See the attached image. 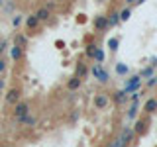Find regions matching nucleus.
I'll use <instances>...</instances> for the list:
<instances>
[{"label":"nucleus","instance_id":"obj_1","mask_svg":"<svg viewBox=\"0 0 157 147\" xmlns=\"http://www.w3.org/2000/svg\"><path fill=\"white\" fill-rule=\"evenodd\" d=\"M90 73H92V77H94L98 82H104V85H106V82L110 81V73L104 69V65H98V63H94L92 69H90Z\"/></svg>","mask_w":157,"mask_h":147},{"label":"nucleus","instance_id":"obj_2","mask_svg":"<svg viewBox=\"0 0 157 147\" xmlns=\"http://www.w3.org/2000/svg\"><path fill=\"white\" fill-rule=\"evenodd\" d=\"M92 28H94L96 33L106 32V29L110 28V22H108V16H106V14H98V16H94V20H92Z\"/></svg>","mask_w":157,"mask_h":147},{"label":"nucleus","instance_id":"obj_3","mask_svg":"<svg viewBox=\"0 0 157 147\" xmlns=\"http://www.w3.org/2000/svg\"><path fill=\"white\" fill-rule=\"evenodd\" d=\"M140 88H141V77L140 75L128 78L126 85H124V90L128 92V94H132V92H140Z\"/></svg>","mask_w":157,"mask_h":147},{"label":"nucleus","instance_id":"obj_4","mask_svg":"<svg viewBox=\"0 0 157 147\" xmlns=\"http://www.w3.org/2000/svg\"><path fill=\"white\" fill-rule=\"evenodd\" d=\"M20 96H22V92H20V88H10V90L4 94V100H6V104L14 106L20 102Z\"/></svg>","mask_w":157,"mask_h":147},{"label":"nucleus","instance_id":"obj_5","mask_svg":"<svg viewBox=\"0 0 157 147\" xmlns=\"http://www.w3.org/2000/svg\"><path fill=\"white\" fill-rule=\"evenodd\" d=\"M132 137H134V130H132L130 126H126V127H122L118 139H120V143L124 145V147H128V145H130V141H132Z\"/></svg>","mask_w":157,"mask_h":147},{"label":"nucleus","instance_id":"obj_6","mask_svg":"<svg viewBox=\"0 0 157 147\" xmlns=\"http://www.w3.org/2000/svg\"><path fill=\"white\" fill-rule=\"evenodd\" d=\"M108 104H110V98H108V94H104V92H98V94L94 96V108H96V110H106Z\"/></svg>","mask_w":157,"mask_h":147},{"label":"nucleus","instance_id":"obj_7","mask_svg":"<svg viewBox=\"0 0 157 147\" xmlns=\"http://www.w3.org/2000/svg\"><path fill=\"white\" fill-rule=\"evenodd\" d=\"M12 114H14V118H20V116H26V114H29V104H28V102H22V100H20L18 104H14Z\"/></svg>","mask_w":157,"mask_h":147},{"label":"nucleus","instance_id":"obj_8","mask_svg":"<svg viewBox=\"0 0 157 147\" xmlns=\"http://www.w3.org/2000/svg\"><path fill=\"white\" fill-rule=\"evenodd\" d=\"M24 24H26V29H32V32H33V29L39 28V24H41V22L36 18V14H29V16L24 18Z\"/></svg>","mask_w":157,"mask_h":147},{"label":"nucleus","instance_id":"obj_9","mask_svg":"<svg viewBox=\"0 0 157 147\" xmlns=\"http://www.w3.org/2000/svg\"><path fill=\"white\" fill-rule=\"evenodd\" d=\"M36 18L39 20V22H47L49 18H51V10H49L47 6H41L36 10Z\"/></svg>","mask_w":157,"mask_h":147},{"label":"nucleus","instance_id":"obj_10","mask_svg":"<svg viewBox=\"0 0 157 147\" xmlns=\"http://www.w3.org/2000/svg\"><path fill=\"white\" fill-rule=\"evenodd\" d=\"M112 98H114V102H116V104H126V102L130 100V94H128L124 88H122V90H116Z\"/></svg>","mask_w":157,"mask_h":147},{"label":"nucleus","instance_id":"obj_11","mask_svg":"<svg viewBox=\"0 0 157 147\" xmlns=\"http://www.w3.org/2000/svg\"><path fill=\"white\" fill-rule=\"evenodd\" d=\"M144 112L145 114H155L157 112V98H147L144 104Z\"/></svg>","mask_w":157,"mask_h":147},{"label":"nucleus","instance_id":"obj_12","mask_svg":"<svg viewBox=\"0 0 157 147\" xmlns=\"http://www.w3.org/2000/svg\"><path fill=\"white\" fill-rule=\"evenodd\" d=\"M134 130V135H144L147 131V122L145 120H136V126L132 127Z\"/></svg>","mask_w":157,"mask_h":147},{"label":"nucleus","instance_id":"obj_13","mask_svg":"<svg viewBox=\"0 0 157 147\" xmlns=\"http://www.w3.org/2000/svg\"><path fill=\"white\" fill-rule=\"evenodd\" d=\"M86 75H88V67H86V63H85V61H78V63H77V67H75V77L85 78Z\"/></svg>","mask_w":157,"mask_h":147},{"label":"nucleus","instance_id":"obj_14","mask_svg":"<svg viewBox=\"0 0 157 147\" xmlns=\"http://www.w3.org/2000/svg\"><path fill=\"white\" fill-rule=\"evenodd\" d=\"M28 43H29V37L26 33H16V36H14V45L24 49V47H28Z\"/></svg>","mask_w":157,"mask_h":147},{"label":"nucleus","instance_id":"obj_15","mask_svg":"<svg viewBox=\"0 0 157 147\" xmlns=\"http://www.w3.org/2000/svg\"><path fill=\"white\" fill-rule=\"evenodd\" d=\"M81 85H82V78H78V77H75V75H73V77L67 81V88H69V90H78V88H81Z\"/></svg>","mask_w":157,"mask_h":147},{"label":"nucleus","instance_id":"obj_16","mask_svg":"<svg viewBox=\"0 0 157 147\" xmlns=\"http://www.w3.org/2000/svg\"><path fill=\"white\" fill-rule=\"evenodd\" d=\"M22 57H24V49L22 47H18V45L10 47V59H12V61H20Z\"/></svg>","mask_w":157,"mask_h":147},{"label":"nucleus","instance_id":"obj_17","mask_svg":"<svg viewBox=\"0 0 157 147\" xmlns=\"http://www.w3.org/2000/svg\"><path fill=\"white\" fill-rule=\"evenodd\" d=\"M16 120H18V124H22V126H36V118L29 116V114L20 116V118H16Z\"/></svg>","mask_w":157,"mask_h":147},{"label":"nucleus","instance_id":"obj_18","mask_svg":"<svg viewBox=\"0 0 157 147\" xmlns=\"http://www.w3.org/2000/svg\"><path fill=\"white\" fill-rule=\"evenodd\" d=\"M106 16H108V22H110V28L120 24V12H118V10H112V12L106 14Z\"/></svg>","mask_w":157,"mask_h":147},{"label":"nucleus","instance_id":"obj_19","mask_svg":"<svg viewBox=\"0 0 157 147\" xmlns=\"http://www.w3.org/2000/svg\"><path fill=\"white\" fill-rule=\"evenodd\" d=\"M96 49H98L96 43H86V47H85V55H86L88 59H94V55H96Z\"/></svg>","mask_w":157,"mask_h":147},{"label":"nucleus","instance_id":"obj_20","mask_svg":"<svg viewBox=\"0 0 157 147\" xmlns=\"http://www.w3.org/2000/svg\"><path fill=\"white\" fill-rule=\"evenodd\" d=\"M137 112H140V102H132L130 110H128V120H136Z\"/></svg>","mask_w":157,"mask_h":147},{"label":"nucleus","instance_id":"obj_21","mask_svg":"<svg viewBox=\"0 0 157 147\" xmlns=\"http://www.w3.org/2000/svg\"><path fill=\"white\" fill-rule=\"evenodd\" d=\"M94 61L98 63V65H104V61H106V51H104V49H102V47H98V49H96Z\"/></svg>","mask_w":157,"mask_h":147},{"label":"nucleus","instance_id":"obj_22","mask_svg":"<svg viewBox=\"0 0 157 147\" xmlns=\"http://www.w3.org/2000/svg\"><path fill=\"white\" fill-rule=\"evenodd\" d=\"M116 73H118L120 77H126L128 73H130V67L124 65V63H116Z\"/></svg>","mask_w":157,"mask_h":147},{"label":"nucleus","instance_id":"obj_23","mask_svg":"<svg viewBox=\"0 0 157 147\" xmlns=\"http://www.w3.org/2000/svg\"><path fill=\"white\" fill-rule=\"evenodd\" d=\"M153 71H155V69H153V65H147V67H144V69H141L140 77H141V78H149V77H153Z\"/></svg>","mask_w":157,"mask_h":147},{"label":"nucleus","instance_id":"obj_24","mask_svg":"<svg viewBox=\"0 0 157 147\" xmlns=\"http://www.w3.org/2000/svg\"><path fill=\"white\" fill-rule=\"evenodd\" d=\"M132 16V8L130 6H126V8H122L120 10V22H128Z\"/></svg>","mask_w":157,"mask_h":147},{"label":"nucleus","instance_id":"obj_25","mask_svg":"<svg viewBox=\"0 0 157 147\" xmlns=\"http://www.w3.org/2000/svg\"><path fill=\"white\" fill-rule=\"evenodd\" d=\"M118 45H120V39L118 37H112V39H108V47H110V51H116Z\"/></svg>","mask_w":157,"mask_h":147},{"label":"nucleus","instance_id":"obj_26","mask_svg":"<svg viewBox=\"0 0 157 147\" xmlns=\"http://www.w3.org/2000/svg\"><path fill=\"white\" fill-rule=\"evenodd\" d=\"M22 22H24V16H22V14H16V16H14V20H12L14 26H20Z\"/></svg>","mask_w":157,"mask_h":147},{"label":"nucleus","instance_id":"obj_27","mask_svg":"<svg viewBox=\"0 0 157 147\" xmlns=\"http://www.w3.org/2000/svg\"><path fill=\"white\" fill-rule=\"evenodd\" d=\"M157 85V77H149V78H147V81H145V86H155Z\"/></svg>","mask_w":157,"mask_h":147},{"label":"nucleus","instance_id":"obj_28","mask_svg":"<svg viewBox=\"0 0 157 147\" xmlns=\"http://www.w3.org/2000/svg\"><path fill=\"white\" fill-rule=\"evenodd\" d=\"M6 67H8V65H6V59H4V57H0V75H2V73L6 71Z\"/></svg>","mask_w":157,"mask_h":147},{"label":"nucleus","instance_id":"obj_29","mask_svg":"<svg viewBox=\"0 0 157 147\" xmlns=\"http://www.w3.org/2000/svg\"><path fill=\"white\" fill-rule=\"evenodd\" d=\"M6 47H8V41H4V39H2V41H0V53H2Z\"/></svg>","mask_w":157,"mask_h":147},{"label":"nucleus","instance_id":"obj_30","mask_svg":"<svg viewBox=\"0 0 157 147\" xmlns=\"http://www.w3.org/2000/svg\"><path fill=\"white\" fill-rule=\"evenodd\" d=\"M128 6H132V4H140V0H126Z\"/></svg>","mask_w":157,"mask_h":147},{"label":"nucleus","instance_id":"obj_31","mask_svg":"<svg viewBox=\"0 0 157 147\" xmlns=\"http://www.w3.org/2000/svg\"><path fill=\"white\" fill-rule=\"evenodd\" d=\"M2 86H4V81H2V78H0V90H2Z\"/></svg>","mask_w":157,"mask_h":147},{"label":"nucleus","instance_id":"obj_32","mask_svg":"<svg viewBox=\"0 0 157 147\" xmlns=\"http://www.w3.org/2000/svg\"><path fill=\"white\" fill-rule=\"evenodd\" d=\"M94 2H98V4H100V2H106V0H94Z\"/></svg>","mask_w":157,"mask_h":147},{"label":"nucleus","instance_id":"obj_33","mask_svg":"<svg viewBox=\"0 0 157 147\" xmlns=\"http://www.w3.org/2000/svg\"><path fill=\"white\" fill-rule=\"evenodd\" d=\"M0 6H2V0H0Z\"/></svg>","mask_w":157,"mask_h":147},{"label":"nucleus","instance_id":"obj_34","mask_svg":"<svg viewBox=\"0 0 157 147\" xmlns=\"http://www.w3.org/2000/svg\"><path fill=\"white\" fill-rule=\"evenodd\" d=\"M0 41H2V36H0Z\"/></svg>","mask_w":157,"mask_h":147},{"label":"nucleus","instance_id":"obj_35","mask_svg":"<svg viewBox=\"0 0 157 147\" xmlns=\"http://www.w3.org/2000/svg\"><path fill=\"white\" fill-rule=\"evenodd\" d=\"M0 94H2V92H0Z\"/></svg>","mask_w":157,"mask_h":147}]
</instances>
